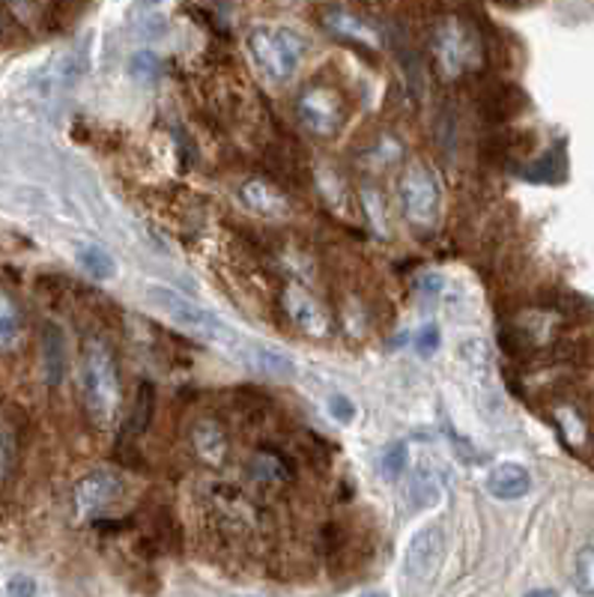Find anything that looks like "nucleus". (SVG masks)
<instances>
[{"label": "nucleus", "mask_w": 594, "mask_h": 597, "mask_svg": "<svg viewBox=\"0 0 594 597\" xmlns=\"http://www.w3.org/2000/svg\"><path fill=\"white\" fill-rule=\"evenodd\" d=\"M146 302L153 305L158 314L168 317L174 326L182 329L191 338L203 341V344H213V347L230 353L234 359L246 361L251 341L239 338L234 329L225 326L210 308L191 302L189 296L177 294V290H170V287H158V284H153V287L146 290Z\"/></svg>", "instance_id": "obj_1"}, {"label": "nucleus", "mask_w": 594, "mask_h": 597, "mask_svg": "<svg viewBox=\"0 0 594 597\" xmlns=\"http://www.w3.org/2000/svg\"><path fill=\"white\" fill-rule=\"evenodd\" d=\"M81 385H84V404L93 416L105 421L117 413L120 404V373L117 359L102 341H87L81 356Z\"/></svg>", "instance_id": "obj_2"}, {"label": "nucleus", "mask_w": 594, "mask_h": 597, "mask_svg": "<svg viewBox=\"0 0 594 597\" xmlns=\"http://www.w3.org/2000/svg\"><path fill=\"white\" fill-rule=\"evenodd\" d=\"M251 60L270 81H287L305 57V39L290 27H254L248 36Z\"/></svg>", "instance_id": "obj_3"}, {"label": "nucleus", "mask_w": 594, "mask_h": 597, "mask_svg": "<svg viewBox=\"0 0 594 597\" xmlns=\"http://www.w3.org/2000/svg\"><path fill=\"white\" fill-rule=\"evenodd\" d=\"M430 55H433V63H437L439 75L442 79H460L466 69H472L482 57V39L475 34V27L463 19H445L439 22V27L433 31V39H430Z\"/></svg>", "instance_id": "obj_4"}, {"label": "nucleus", "mask_w": 594, "mask_h": 597, "mask_svg": "<svg viewBox=\"0 0 594 597\" xmlns=\"http://www.w3.org/2000/svg\"><path fill=\"white\" fill-rule=\"evenodd\" d=\"M299 120L302 126L317 138H335L344 126H347L349 105L344 99V93L332 87V84H308L302 93H299Z\"/></svg>", "instance_id": "obj_5"}, {"label": "nucleus", "mask_w": 594, "mask_h": 597, "mask_svg": "<svg viewBox=\"0 0 594 597\" xmlns=\"http://www.w3.org/2000/svg\"><path fill=\"white\" fill-rule=\"evenodd\" d=\"M397 198L406 222L415 227L437 225L439 218V186L433 174L421 165H409L397 182Z\"/></svg>", "instance_id": "obj_6"}, {"label": "nucleus", "mask_w": 594, "mask_h": 597, "mask_svg": "<svg viewBox=\"0 0 594 597\" xmlns=\"http://www.w3.org/2000/svg\"><path fill=\"white\" fill-rule=\"evenodd\" d=\"M442 556H445V529L437 523L418 529L404 552V576L413 583H425L437 574Z\"/></svg>", "instance_id": "obj_7"}, {"label": "nucleus", "mask_w": 594, "mask_h": 597, "mask_svg": "<svg viewBox=\"0 0 594 597\" xmlns=\"http://www.w3.org/2000/svg\"><path fill=\"white\" fill-rule=\"evenodd\" d=\"M281 308H284V314L290 317V323L302 335L314 341H323L332 335V320H329V311H325L320 299L302 290V287H296L290 284L284 294H281Z\"/></svg>", "instance_id": "obj_8"}, {"label": "nucleus", "mask_w": 594, "mask_h": 597, "mask_svg": "<svg viewBox=\"0 0 594 597\" xmlns=\"http://www.w3.org/2000/svg\"><path fill=\"white\" fill-rule=\"evenodd\" d=\"M120 497H123V481L114 473H105V469L84 475L75 485V508L87 517L111 508Z\"/></svg>", "instance_id": "obj_9"}, {"label": "nucleus", "mask_w": 594, "mask_h": 597, "mask_svg": "<svg viewBox=\"0 0 594 597\" xmlns=\"http://www.w3.org/2000/svg\"><path fill=\"white\" fill-rule=\"evenodd\" d=\"M239 198L246 203L248 210L260 218H270V222H284L290 215V201L284 194L270 186L266 180H248L242 182L239 189Z\"/></svg>", "instance_id": "obj_10"}, {"label": "nucleus", "mask_w": 594, "mask_h": 597, "mask_svg": "<svg viewBox=\"0 0 594 597\" xmlns=\"http://www.w3.org/2000/svg\"><path fill=\"white\" fill-rule=\"evenodd\" d=\"M191 445L206 466H225L227 454H230V440H227L225 428L213 418H201L191 428Z\"/></svg>", "instance_id": "obj_11"}, {"label": "nucleus", "mask_w": 594, "mask_h": 597, "mask_svg": "<svg viewBox=\"0 0 594 597\" xmlns=\"http://www.w3.org/2000/svg\"><path fill=\"white\" fill-rule=\"evenodd\" d=\"M39 365L48 385H60L67 377V335L55 323H46L39 332Z\"/></svg>", "instance_id": "obj_12"}, {"label": "nucleus", "mask_w": 594, "mask_h": 597, "mask_svg": "<svg viewBox=\"0 0 594 597\" xmlns=\"http://www.w3.org/2000/svg\"><path fill=\"white\" fill-rule=\"evenodd\" d=\"M528 490H532V475L520 463H499L487 475V493L494 499H502V502L523 499Z\"/></svg>", "instance_id": "obj_13"}, {"label": "nucleus", "mask_w": 594, "mask_h": 597, "mask_svg": "<svg viewBox=\"0 0 594 597\" xmlns=\"http://www.w3.org/2000/svg\"><path fill=\"white\" fill-rule=\"evenodd\" d=\"M323 24L337 36V39H344V43H349V46L377 48V31H373L365 19H359L356 12L325 10Z\"/></svg>", "instance_id": "obj_14"}, {"label": "nucleus", "mask_w": 594, "mask_h": 597, "mask_svg": "<svg viewBox=\"0 0 594 597\" xmlns=\"http://www.w3.org/2000/svg\"><path fill=\"white\" fill-rule=\"evenodd\" d=\"M246 365L260 373L278 377V380H290L293 377V361L287 359V356H281L278 349L260 347V344H251V347H248Z\"/></svg>", "instance_id": "obj_15"}, {"label": "nucleus", "mask_w": 594, "mask_h": 597, "mask_svg": "<svg viewBox=\"0 0 594 597\" xmlns=\"http://www.w3.org/2000/svg\"><path fill=\"white\" fill-rule=\"evenodd\" d=\"M156 418V389L150 383H141L135 392V404H132V416L126 425V437H141Z\"/></svg>", "instance_id": "obj_16"}, {"label": "nucleus", "mask_w": 594, "mask_h": 597, "mask_svg": "<svg viewBox=\"0 0 594 597\" xmlns=\"http://www.w3.org/2000/svg\"><path fill=\"white\" fill-rule=\"evenodd\" d=\"M22 308L7 290H0V349H10L22 341Z\"/></svg>", "instance_id": "obj_17"}, {"label": "nucleus", "mask_w": 594, "mask_h": 597, "mask_svg": "<svg viewBox=\"0 0 594 597\" xmlns=\"http://www.w3.org/2000/svg\"><path fill=\"white\" fill-rule=\"evenodd\" d=\"M75 260H79L81 270L87 272L91 278H96V282H108V278H114V272H117V263H114L111 254L102 249V246H79Z\"/></svg>", "instance_id": "obj_18"}, {"label": "nucleus", "mask_w": 594, "mask_h": 597, "mask_svg": "<svg viewBox=\"0 0 594 597\" xmlns=\"http://www.w3.org/2000/svg\"><path fill=\"white\" fill-rule=\"evenodd\" d=\"M0 7L10 12L22 27H39L43 22V7L39 0H0Z\"/></svg>", "instance_id": "obj_19"}, {"label": "nucleus", "mask_w": 594, "mask_h": 597, "mask_svg": "<svg viewBox=\"0 0 594 597\" xmlns=\"http://www.w3.org/2000/svg\"><path fill=\"white\" fill-rule=\"evenodd\" d=\"M556 421H559L561 433H565V440L568 442H583L589 437V428H585L583 416L571 409V406H561L556 409Z\"/></svg>", "instance_id": "obj_20"}, {"label": "nucleus", "mask_w": 594, "mask_h": 597, "mask_svg": "<svg viewBox=\"0 0 594 597\" xmlns=\"http://www.w3.org/2000/svg\"><path fill=\"white\" fill-rule=\"evenodd\" d=\"M573 580H577V588H580L583 595H594V547H585V550L577 556Z\"/></svg>", "instance_id": "obj_21"}, {"label": "nucleus", "mask_w": 594, "mask_h": 597, "mask_svg": "<svg viewBox=\"0 0 594 597\" xmlns=\"http://www.w3.org/2000/svg\"><path fill=\"white\" fill-rule=\"evenodd\" d=\"M15 457H19V449H15V437L7 425H0V481H7L15 469Z\"/></svg>", "instance_id": "obj_22"}, {"label": "nucleus", "mask_w": 594, "mask_h": 597, "mask_svg": "<svg viewBox=\"0 0 594 597\" xmlns=\"http://www.w3.org/2000/svg\"><path fill=\"white\" fill-rule=\"evenodd\" d=\"M406 469V445L404 442H397L392 449L382 454V475L389 478V481H397Z\"/></svg>", "instance_id": "obj_23"}, {"label": "nucleus", "mask_w": 594, "mask_h": 597, "mask_svg": "<svg viewBox=\"0 0 594 597\" xmlns=\"http://www.w3.org/2000/svg\"><path fill=\"white\" fill-rule=\"evenodd\" d=\"M132 72H135L138 79H156V72H158V60L150 51H141V55L132 57Z\"/></svg>", "instance_id": "obj_24"}, {"label": "nucleus", "mask_w": 594, "mask_h": 597, "mask_svg": "<svg viewBox=\"0 0 594 597\" xmlns=\"http://www.w3.org/2000/svg\"><path fill=\"white\" fill-rule=\"evenodd\" d=\"M7 597H36V583L24 574L10 576L7 580Z\"/></svg>", "instance_id": "obj_25"}, {"label": "nucleus", "mask_w": 594, "mask_h": 597, "mask_svg": "<svg viewBox=\"0 0 594 597\" xmlns=\"http://www.w3.org/2000/svg\"><path fill=\"white\" fill-rule=\"evenodd\" d=\"M415 349L421 353V356H433L439 349V329L437 326H425L418 332V344Z\"/></svg>", "instance_id": "obj_26"}, {"label": "nucleus", "mask_w": 594, "mask_h": 597, "mask_svg": "<svg viewBox=\"0 0 594 597\" xmlns=\"http://www.w3.org/2000/svg\"><path fill=\"white\" fill-rule=\"evenodd\" d=\"M329 406H332V416H335L341 425H349V421H353V416H356V409H353V404H349L347 397L335 395L332 401H329Z\"/></svg>", "instance_id": "obj_27"}, {"label": "nucleus", "mask_w": 594, "mask_h": 597, "mask_svg": "<svg viewBox=\"0 0 594 597\" xmlns=\"http://www.w3.org/2000/svg\"><path fill=\"white\" fill-rule=\"evenodd\" d=\"M526 597H559L553 588H535V592H528Z\"/></svg>", "instance_id": "obj_28"}, {"label": "nucleus", "mask_w": 594, "mask_h": 597, "mask_svg": "<svg viewBox=\"0 0 594 597\" xmlns=\"http://www.w3.org/2000/svg\"><path fill=\"white\" fill-rule=\"evenodd\" d=\"M499 3H508V7H523V3H532V0H499Z\"/></svg>", "instance_id": "obj_29"}, {"label": "nucleus", "mask_w": 594, "mask_h": 597, "mask_svg": "<svg viewBox=\"0 0 594 597\" xmlns=\"http://www.w3.org/2000/svg\"><path fill=\"white\" fill-rule=\"evenodd\" d=\"M365 597H389V595H385V592H368Z\"/></svg>", "instance_id": "obj_30"}, {"label": "nucleus", "mask_w": 594, "mask_h": 597, "mask_svg": "<svg viewBox=\"0 0 594 597\" xmlns=\"http://www.w3.org/2000/svg\"><path fill=\"white\" fill-rule=\"evenodd\" d=\"M0 34H3V22H0Z\"/></svg>", "instance_id": "obj_31"}]
</instances>
